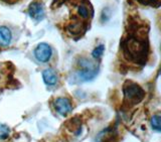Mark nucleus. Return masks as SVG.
Returning a JSON list of instances; mask_svg holds the SVG:
<instances>
[{
	"label": "nucleus",
	"mask_w": 161,
	"mask_h": 142,
	"mask_svg": "<svg viewBox=\"0 0 161 142\" xmlns=\"http://www.w3.org/2000/svg\"><path fill=\"white\" fill-rule=\"evenodd\" d=\"M104 49H105V47L103 44H100L98 48H96L94 50H93V57L95 58V59H99V58H101L102 57V54H103V53H104Z\"/></svg>",
	"instance_id": "nucleus-13"
},
{
	"label": "nucleus",
	"mask_w": 161,
	"mask_h": 142,
	"mask_svg": "<svg viewBox=\"0 0 161 142\" xmlns=\"http://www.w3.org/2000/svg\"><path fill=\"white\" fill-rule=\"evenodd\" d=\"M10 133V129L8 128V126L1 124L0 123V140L6 139Z\"/></svg>",
	"instance_id": "nucleus-11"
},
{
	"label": "nucleus",
	"mask_w": 161,
	"mask_h": 142,
	"mask_svg": "<svg viewBox=\"0 0 161 142\" xmlns=\"http://www.w3.org/2000/svg\"><path fill=\"white\" fill-rule=\"evenodd\" d=\"M42 78H43L44 83L47 85H48V86H53L58 82L57 74H55L54 71L52 70V69L44 70L43 73H42Z\"/></svg>",
	"instance_id": "nucleus-8"
},
{
	"label": "nucleus",
	"mask_w": 161,
	"mask_h": 142,
	"mask_svg": "<svg viewBox=\"0 0 161 142\" xmlns=\"http://www.w3.org/2000/svg\"><path fill=\"white\" fill-rule=\"evenodd\" d=\"M12 34L10 29L6 26L0 27V45L1 47H7V45L11 42Z\"/></svg>",
	"instance_id": "nucleus-7"
},
{
	"label": "nucleus",
	"mask_w": 161,
	"mask_h": 142,
	"mask_svg": "<svg viewBox=\"0 0 161 142\" xmlns=\"http://www.w3.org/2000/svg\"><path fill=\"white\" fill-rule=\"evenodd\" d=\"M124 48L125 53L129 54V59H132L136 62L143 60L145 59L146 53H147L145 43L135 37H130L126 42Z\"/></svg>",
	"instance_id": "nucleus-1"
},
{
	"label": "nucleus",
	"mask_w": 161,
	"mask_h": 142,
	"mask_svg": "<svg viewBox=\"0 0 161 142\" xmlns=\"http://www.w3.org/2000/svg\"><path fill=\"white\" fill-rule=\"evenodd\" d=\"M139 1H141V2H143V3H147V2H150L151 0H139Z\"/></svg>",
	"instance_id": "nucleus-15"
},
{
	"label": "nucleus",
	"mask_w": 161,
	"mask_h": 142,
	"mask_svg": "<svg viewBox=\"0 0 161 142\" xmlns=\"http://www.w3.org/2000/svg\"><path fill=\"white\" fill-rule=\"evenodd\" d=\"M82 27L83 25L80 22H79L78 20H75V21L72 22L69 24V30L70 32H72L73 34H78V33H80V30H82Z\"/></svg>",
	"instance_id": "nucleus-9"
},
{
	"label": "nucleus",
	"mask_w": 161,
	"mask_h": 142,
	"mask_svg": "<svg viewBox=\"0 0 161 142\" xmlns=\"http://www.w3.org/2000/svg\"><path fill=\"white\" fill-rule=\"evenodd\" d=\"M5 2H7V3H14V2H16L17 0H4Z\"/></svg>",
	"instance_id": "nucleus-14"
},
{
	"label": "nucleus",
	"mask_w": 161,
	"mask_h": 142,
	"mask_svg": "<svg viewBox=\"0 0 161 142\" xmlns=\"http://www.w3.org/2000/svg\"><path fill=\"white\" fill-rule=\"evenodd\" d=\"M98 73V70L96 68H86L84 70H80V72L78 73V78L80 81H90V80H93L96 75Z\"/></svg>",
	"instance_id": "nucleus-6"
},
{
	"label": "nucleus",
	"mask_w": 161,
	"mask_h": 142,
	"mask_svg": "<svg viewBox=\"0 0 161 142\" xmlns=\"http://www.w3.org/2000/svg\"><path fill=\"white\" fill-rule=\"evenodd\" d=\"M151 125L152 128L155 129L156 131L161 130V123H160V116L159 115H154L151 118Z\"/></svg>",
	"instance_id": "nucleus-10"
},
{
	"label": "nucleus",
	"mask_w": 161,
	"mask_h": 142,
	"mask_svg": "<svg viewBox=\"0 0 161 142\" xmlns=\"http://www.w3.org/2000/svg\"><path fill=\"white\" fill-rule=\"evenodd\" d=\"M124 95L126 100L133 104H136L143 99L144 91L138 85L129 82L124 86Z\"/></svg>",
	"instance_id": "nucleus-2"
},
{
	"label": "nucleus",
	"mask_w": 161,
	"mask_h": 142,
	"mask_svg": "<svg viewBox=\"0 0 161 142\" xmlns=\"http://www.w3.org/2000/svg\"><path fill=\"white\" fill-rule=\"evenodd\" d=\"M78 12L80 14V16H82L83 18H88L89 17V10L87 8V6H85V5H80L79 8H78Z\"/></svg>",
	"instance_id": "nucleus-12"
},
{
	"label": "nucleus",
	"mask_w": 161,
	"mask_h": 142,
	"mask_svg": "<svg viewBox=\"0 0 161 142\" xmlns=\"http://www.w3.org/2000/svg\"><path fill=\"white\" fill-rule=\"evenodd\" d=\"M28 13L29 16L33 18L34 20H39L43 19L44 17V8L42 6V3L39 2H33L30 4V6L28 8Z\"/></svg>",
	"instance_id": "nucleus-5"
},
{
	"label": "nucleus",
	"mask_w": 161,
	"mask_h": 142,
	"mask_svg": "<svg viewBox=\"0 0 161 142\" xmlns=\"http://www.w3.org/2000/svg\"><path fill=\"white\" fill-rule=\"evenodd\" d=\"M54 107L62 116H67L72 111V104L67 98H58L54 101Z\"/></svg>",
	"instance_id": "nucleus-4"
},
{
	"label": "nucleus",
	"mask_w": 161,
	"mask_h": 142,
	"mask_svg": "<svg viewBox=\"0 0 161 142\" xmlns=\"http://www.w3.org/2000/svg\"><path fill=\"white\" fill-rule=\"evenodd\" d=\"M52 48L47 43H39L34 49V55L40 63H47L52 57Z\"/></svg>",
	"instance_id": "nucleus-3"
}]
</instances>
